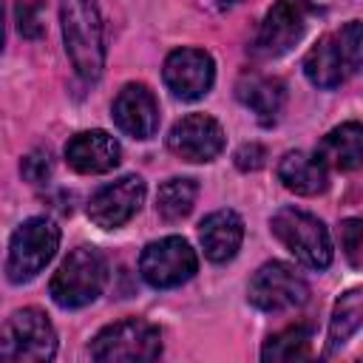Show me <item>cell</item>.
<instances>
[{"label":"cell","instance_id":"cell-21","mask_svg":"<svg viewBox=\"0 0 363 363\" xmlns=\"http://www.w3.org/2000/svg\"><path fill=\"white\" fill-rule=\"evenodd\" d=\"M261 357L269 363L275 360H306L312 357V326L309 323H295V326H286L284 332L272 335L264 349H261Z\"/></svg>","mask_w":363,"mask_h":363},{"label":"cell","instance_id":"cell-2","mask_svg":"<svg viewBox=\"0 0 363 363\" xmlns=\"http://www.w3.org/2000/svg\"><path fill=\"white\" fill-rule=\"evenodd\" d=\"M105 281H108V264L102 252L94 247H77L54 272L48 292L57 306L79 309L99 298V292L105 289Z\"/></svg>","mask_w":363,"mask_h":363},{"label":"cell","instance_id":"cell-28","mask_svg":"<svg viewBox=\"0 0 363 363\" xmlns=\"http://www.w3.org/2000/svg\"><path fill=\"white\" fill-rule=\"evenodd\" d=\"M3 40H6V28H3V0H0V51H3Z\"/></svg>","mask_w":363,"mask_h":363},{"label":"cell","instance_id":"cell-15","mask_svg":"<svg viewBox=\"0 0 363 363\" xmlns=\"http://www.w3.org/2000/svg\"><path fill=\"white\" fill-rule=\"evenodd\" d=\"M199 238H201V247H204V255L216 264H224L230 261L238 247H241V238H244V221L238 213L233 210H216L210 213L201 227H199Z\"/></svg>","mask_w":363,"mask_h":363},{"label":"cell","instance_id":"cell-10","mask_svg":"<svg viewBox=\"0 0 363 363\" xmlns=\"http://www.w3.org/2000/svg\"><path fill=\"white\" fill-rule=\"evenodd\" d=\"M142 201H145V182L139 176H122L91 196L88 218L102 230H116L139 213Z\"/></svg>","mask_w":363,"mask_h":363},{"label":"cell","instance_id":"cell-26","mask_svg":"<svg viewBox=\"0 0 363 363\" xmlns=\"http://www.w3.org/2000/svg\"><path fill=\"white\" fill-rule=\"evenodd\" d=\"M54 170V162H51V153L48 150H31L28 156H23L20 162V173L31 182V184H43Z\"/></svg>","mask_w":363,"mask_h":363},{"label":"cell","instance_id":"cell-9","mask_svg":"<svg viewBox=\"0 0 363 363\" xmlns=\"http://www.w3.org/2000/svg\"><path fill=\"white\" fill-rule=\"evenodd\" d=\"M312 14V3L309 0H278L255 37V51L261 57H281L286 54L306 31V20Z\"/></svg>","mask_w":363,"mask_h":363},{"label":"cell","instance_id":"cell-3","mask_svg":"<svg viewBox=\"0 0 363 363\" xmlns=\"http://www.w3.org/2000/svg\"><path fill=\"white\" fill-rule=\"evenodd\" d=\"M57 354V332L43 309H20L0 326V360L40 363Z\"/></svg>","mask_w":363,"mask_h":363},{"label":"cell","instance_id":"cell-23","mask_svg":"<svg viewBox=\"0 0 363 363\" xmlns=\"http://www.w3.org/2000/svg\"><path fill=\"white\" fill-rule=\"evenodd\" d=\"M14 11H17V28H20L23 37H28V40L43 37V31H45L43 3H37V0H20Z\"/></svg>","mask_w":363,"mask_h":363},{"label":"cell","instance_id":"cell-11","mask_svg":"<svg viewBox=\"0 0 363 363\" xmlns=\"http://www.w3.org/2000/svg\"><path fill=\"white\" fill-rule=\"evenodd\" d=\"M164 85L173 91L179 99H201L216 79V65L213 57L201 48H176L164 60Z\"/></svg>","mask_w":363,"mask_h":363},{"label":"cell","instance_id":"cell-25","mask_svg":"<svg viewBox=\"0 0 363 363\" xmlns=\"http://www.w3.org/2000/svg\"><path fill=\"white\" fill-rule=\"evenodd\" d=\"M340 247H343L349 264L357 269L360 267V250H363V224H360V218H346L340 224Z\"/></svg>","mask_w":363,"mask_h":363},{"label":"cell","instance_id":"cell-17","mask_svg":"<svg viewBox=\"0 0 363 363\" xmlns=\"http://www.w3.org/2000/svg\"><path fill=\"white\" fill-rule=\"evenodd\" d=\"M278 179L284 182L286 190L298 196H318L326 190V164L318 156H309L303 150H289L278 162Z\"/></svg>","mask_w":363,"mask_h":363},{"label":"cell","instance_id":"cell-20","mask_svg":"<svg viewBox=\"0 0 363 363\" xmlns=\"http://www.w3.org/2000/svg\"><path fill=\"white\" fill-rule=\"evenodd\" d=\"M360 318H363V292L360 289H349L337 298L332 320H329V343H326V357L335 354L357 329H360Z\"/></svg>","mask_w":363,"mask_h":363},{"label":"cell","instance_id":"cell-18","mask_svg":"<svg viewBox=\"0 0 363 363\" xmlns=\"http://www.w3.org/2000/svg\"><path fill=\"white\" fill-rule=\"evenodd\" d=\"M315 156L335 170H357L363 159V128L360 122H346L323 136Z\"/></svg>","mask_w":363,"mask_h":363},{"label":"cell","instance_id":"cell-29","mask_svg":"<svg viewBox=\"0 0 363 363\" xmlns=\"http://www.w3.org/2000/svg\"><path fill=\"white\" fill-rule=\"evenodd\" d=\"M221 3H238V0H221Z\"/></svg>","mask_w":363,"mask_h":363},{"label":"cell","instance_id":"cell-7","mask_svg":"<svg viewBox=\"0 0 363 363\" xmlns=\"http://www.w3.org/2000/svg\"><path fill=\"white\" fill-rule=\"evenodd\" d=\"M196 269H199L196 250L179 235L150 241L139 258V272L153 289L182 286L196 275Z\"/></svg>","mask_w":363,"mask_h":363},{"label":"cell","instance_id":"cell-12","mask_svg":"<svg viewBox=\"0 0 363 363\" xmlns=\"http://www.w3.org/2000/svg\"><path fill=\"white\" fill-rule=\"evenodd\" d=\"M167 147L184 162H213L224 150V130L213 116L190 113L170 128Z\"/></svg>","mask_w":363,"mask_h":363},{"label":"cell","instance_id":"cell-22","mask_svg":"<svg viewBox=\"0 0 363 363\" xmlns=\"http://www.w3.org/2000/svg\"><path fill=\"white\" fill-rule=\"evenodd\" d=\"M199 196V184L193 179H167L156 193V213L164 221H182Z\"/></svg>","mask_w":363,"mask_h":363},{"label":"cell","instance_id":"cell-27","mask_svg":"<svg viewBox=\"0 0 363 363\" xmlns=\"http://www.w3.org/2000/svg\"><path fill=\"white\" fill-rule=\"evenodd\" d=\"M264 159H267V150H264L261 145H255V142L241 145L238 153H235V164H238V170H258V167L264 164Z\"/></svg>","mask_w":363,"mask_h":363},{"label":"cell","instance_id":"cell-14","mask_svg":"<svg viewBox=\"0 0 363 363\" xmlns=\"http://www.w3.org/2000/svg\"><path fill=\"white\" fill-rule=\"evenodd\" d=\"M65 159L77 173H108L119 164L122 147L105 130H82L68 139Z\"/></svg>","mask_w":363,"mask_h":363},{"label":"cell","instance_id":"cell-1","mask_svg":"<svg viewBox=\"0 0 363 363\" xmlns=\"http://www.w3.org/2000/svg\"><path fill=\"white\" fill-rule=\"evenodd\" d=\"M65 51L82 79H96L105 65V28L96 0H60Z\"/></svg>","mask_w":363,"mask_h":363},{"label":"cell","instance_id":"cell-4","mask_svg":"<svg viewBox=\"0 0 363 363\" xmlns=\"http://www.w3.org/2000/svg\"><path fill=\"white\" fill-rule=\"evenodd\" d=\"M60 247V227L51 218L34 216L23 221L11 241H9V258H6V275L11 284H26L37 278L45 264L54 258Z\"/></svg>","mask_w":363,"mask_h":363},{"label":"cell","instance_id":"cell-13","mask_svg":"<svg viewBox=\"0 0 363 363\" xmlns=\"http://www.w3.org/2000/svg\"><path fill=\"white\" fill-rule=\"evenodd\" d=\"M113 122L133 139H150L159 130V102L142 82H128L113 99Z\"/></svg>","mask_w":363,"mask_h":363},{"label":"cell","instance_id":"cell-16","mask_svg":"<svg viewBox=\"0 0 363 363\" xmlns=\"http://www.w3.org/2000/svg\"><path fill=\"white\" fill-rule=\"evenodd\" d=\"M235 94L258 116L261 125H272L286 99L284 82L275 77H264V74H244L235 85Z\"/></svg>","mask_w":363,"mask_h":363},{"label":"cell","instance_id":"cell-6","mask_svg":"<svg viewBox=\"0 0 363 363\" xmlns=\"http://www.w3.org/2000/svg\"><path fill=\"white\" fill-rule=\"evenodd\" d=\"M272 233L275 238L306 267L326 269L332 264V238L323 227V221L306 210L284 207L272 216Z\"/></svg>","mask_w":363,"mask_h":363},{"label":"cell","instance_id":"cell-8","mask_svg":"<svg viewBox=\"0 0 363 363\" xmlns=\"http://www.w3.org/2000/svg\"><path fill=\"white\" fill-rule=\"evenodd\" d=\"M250 303L258 306L261 312H286L309 298L306 281L295 272V267L284 261H269L258 267V272L250 278Z\"/></svg>","mask_w":363,"mask_h":363},{"label":"cell","instance_id":"cell-5","mask_svg":"<svg viewBox=\"0 0 363 363\" xmlns=\"http://www.w3.org/2000/svg\"><path fill=\"white\" fill-rule=\"evenodd\" d=\"M162 354V335L145 318H125L105 326L91 340V357L99 363H139Z\"/></svg>","mask_w":363,"mask_h":363},{"label":"cell","instance_id":"cell-24","mask_svg":"<svg viewBox=\"0 0 363 363\" xmlns=\"http://www.w3.org/2000/svg\"><path fill=\"white\" fill-rule=\"evenodd\" d=\"M337 43H340V54H343L346 68H349V71H360V45H363L360 20H352V23L337 34Z\"/></svg>","mask_w":363,"mask_h":363},{"label":"cell","instance_id":"cell-19","mask_svg":"<svg viewBox=\"0 0 363 363\" xmlns=\"http://www.w3.org/2000/svg\"><path fill=\"white\" fill-rule=\"evenodd\" d=\"M346 62L340 54V43L335 34H323L303 60V74L318 88H337L346 77Z\"/></svg>","mask_w":363,"mask_h":363}]
</instances>
